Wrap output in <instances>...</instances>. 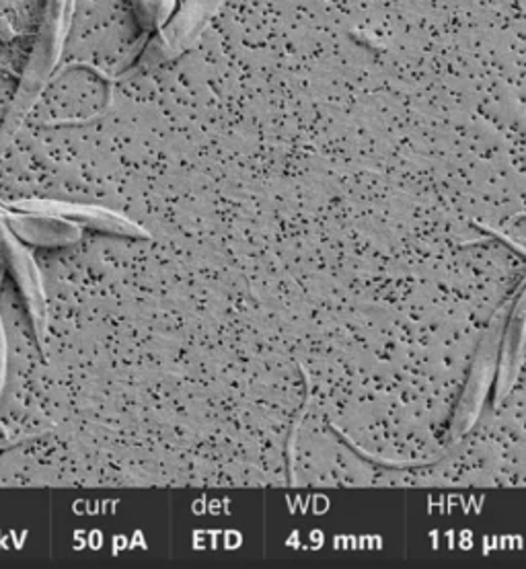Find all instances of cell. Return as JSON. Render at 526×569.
Here are the masks:
<instances>
[{"label":"cell","instance_id":"cell-1","mask_svg":"<svg viewBox=\"0 0 526 569\" xmlns=\"http://www.w3.org/2000/svg\"><path fill=\"white\" fill-rule=\"evenodd\" d=\"M75 11L77 0L43 2L40 23L36 29V38L31 41L26 67L21 70L11 106L0 123V157L9 150L29 111L38 106L43 91L54 79L56 70L60 67L67 50L70 29L75 23Z\"/></svg>","mask_w":526,"mask_h":569},{"label":"cell","instance_id":"cell-2","mask_svg":"<svg viewBox=\"0 0 526 569\" xmlns=\"http://www.w3.org/2000/svg\"><path fill=\"white\" fill-rule=\"evenodd\" d=\"M225 2L227 0H183L181 7L169 19V23L150 38L142 54L136 60L135 68L126 74V79L135 70L161 67L188 54L189 50L202 40L206 29L212 26Z\"/></svg>","mask_w":526,"mask_h":569},{"label":"cell","instance_id":"cell-3","mask_svg":"<svg viewBox=\"0 0 526 569\" xmlns=\"http://www.w3.org/2000/svg\"><path fill=\"white\" fill-rule=\"evenodd\" d=\"M130 2H132V14H135L136 26L140 31V38L132 43V48L118 62V67L113 68V74L97 72L111 84L126 79V74L135 68L136 60L142 54L150 38L157 31H161L177 11V0H130Z\"/></svg>","mask_w":526,"mask_h":569},{"label":"cell","instance_id":"cell-4","mask_svg":"<svg viewBox=\"0 0 526 569\" xmlns=\"http://www.w3.org/2000/svg\"><path fill=\"white\" fill-rule=\"evenodd\" d=\"M499 346V331L489 329L487 338L484 339V348L479 352V360L473 368L472 380L469 387L465 391V399L460 401L457 418L453 423V436H460L472 428L475 416L479 413V407L484 403V397L489 387V379H492V370H494V362H496V348Z\"/></svg>","mask_w":526,"mask_h":569},{"label":"cell","instance_id":"cell-5","mask_svg":"<svg viewBox=\"0 0 526 569\" xmlns=\"http://www.w3.org/2000/svg\"><path fill=\"white\" fill-rule=\"evenodd\" d=\"M499 346H502V356H499L498 397L504 399L506 391L513 387L526 346V292L514 307L506 338Z\"/></svg>","mask_w":526,"mask_h":569}]
</instances>
